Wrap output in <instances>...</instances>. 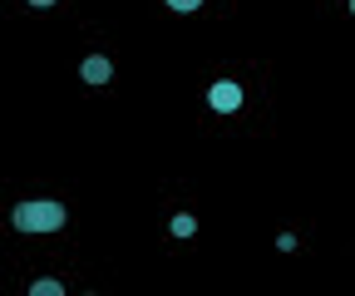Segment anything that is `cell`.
I'll return each instance as SVG.
<instances>
[{
	"label": "cell",
	"mask_w": 355,
	"mask_h": 296,
	"mask_svg": "<svg viewBox=\"0 0 355 296\" xmlns=\"http://www.w3.org/2000/svg\"><path fill=\"white\" fill-rule=\"evenodd\" d=\"M79 74H84V84H109L114 79V60L109 55H84Z\"/></svg>",
	"instance_id": "3957f363"
},
{
	"label": "cell",
	"mask_w": 355,
	"mask_h": 296,
	"mask_svg": "<svg viewBox=\"0 0 355 296\" xmlns=\"http://www.w3.org/2000/svg\"><path fill=\"white\" fill-rule=\"evenodd\" d=\"M25 6H35V10H44V6H55V0H25Z\"/></svg>",
	"instance_id": "52a82bcc"
},
{
	"label": "cell",
	"mask_w": 355,
	"mask_h": 296,
	"mask_svg": "<svg viewBox=\"0 0 355 296\" xmlns=\"http://www.w3.org/2000/svg\"><path fill=\"white\" fill-rule=\"evenodd\" d=\"M168 232H173V237H193V232H198V218H193V213H173Z\"/></svg>",
	"instance_id": "277c9868"
},
{
	"label": "cell",
	"mask_w": 355,
	"mask_h": 296,
	"mask_svg": "<svg viewBox=\"0 0 355 296\" xmlns=\"http://www.w3.org/2000/svg\"><path fill=\"white\" fill-rule=\"evenodd\" d=\"M30 296H64V286H60L55 277H40V281L30 286Z\"/></svg>",
	"instance_id": "5b68a950"
},
{
	"label": "cell",
	"mask_w": 355,
	"mask_h": 296,
	"mask_svg": "<svg viewBox=\"0 0 355 296\" xmlns=\"http://www.w3.org/2000/svg\"><path fill=\"white\" fill-rule=\"evenodd\" d=\"M94 296H99V291H94Z\"/></svg>",
	"instance_id": "9c48e42d"
},
{
	"label": "cell",
	"mask_w": 355,
	"mask_h": 296,
	"mask_svg": "<svg viewBox=\"0 0 355 296\" xmlns=\"http://www.w3.org/2000/svg\"><path fill=\"white\" fill-rule=\"evenodd\" d=\"M207 104H212L217 114H237V109H242V89H237L232 79H217L212 89H207Z\"/></svg>",
	"instance_id": "7a4b0ae2"
},
{
	"label": "cell",
	"mask_w": 355,
	"mask_h": 296,
	"mask_svg": "<svg viewBox=\"0 0 355 296\" xmlns=\"http://www.w3.org/2000/svg\"><path fill=\"white\" fill-rule=\"evenodd\" d=\"M10 223H15V232H60L69 223V213L55 198H35V202H15Z\"/></svg>",
	"instance_id": "6da1fadb"
},
{
	"label": "cell",
	"mask_w": 355,
	"mask_h": 296,
	"mask_svg": "<svg viewBox=\"0 0 355 296\" xmlns=\"http://www.w3.org/2000/svg\"><path fill=\"white\" fill-rule=\"evenodd\" d=\"M350 10H355V0H350Z\"/></svg>",
	"instance_id": "ba28073f"
},
{
	"label": "cell",
	"mask_w": 355,
	"mask_h": 296,
	"mask_svg": "<svg viewBox=\"0 0 355 296\" xmlns=\"http://www.w3.org/2000/svg\"><path fill=\"white\" fill-rule=\"evenodd\" d=\"M168 6H173V10H183V15H188V10H198V6H202V0H168Z\"/></svg>",
	"instance_id": "8992f818"
}]
</instances>
